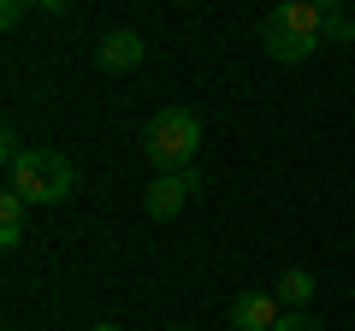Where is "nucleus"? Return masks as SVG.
<instances>
[{
    "mask_svg": "<svg viewBox=\"0 0 355 331\" xmlns=\"http://www.w3.org/2000/svg\"><path fill=\"white\" fill-rule=\"evenodd\" d=\"M272 296H279V302H291V307H302V302H314V278H308L302 267H291L279 284H272Z\"/></svg>",
    "mask_w": 355,
    "mask_h": 331,
    "instance_id": "8",
    "label": "nucleus"
},
{
    "mask_svg": "<svg viewBox=\"0 0 355 331\" xmlns=\"http://www.w3.org/2000/svg\"><path fill=\"white\" fill-rule=\"evenodd\" d=\"M142 148H148V160L160 172H190L196 148H202V118H196V107H160L148 118V130H142Z\"/></svg>",
    "mask_w": 355,
    "mask_h": 331,
    "instance_id": "3",
    "label": "nucleus"
},
{
    "mask_svg": "<svg viewBox=\"0 0 355 331\" xmlns=\"http://www.w3.org/2000/svg\"><path fill=\"white\" fill-rule=\"evenodd\" d=\"M95 65H101V71H130V65H142V36L137 30H107L101 48H95Z\"/></svg>",
    "mask_w": 355,
    "mask_h": 331,
    "instance_id": "6",
    "label": "nucleus"
},
{
    "mask_svg": "<svg viewBox=\"0 0 355 331\" xmlns=\"http://www.w3.org/2000/svg\"><path fill=\"white\" fill-rule=\"evenodd\" d=\"M89 331H119V325H89Z\"/></svg>",
    "mask_w": 355,
    "mask_h": 331,
    "instance_id": "11",
    "label": "nucleus"
},
{
    "mask_svg": "<svg viewBox=\"0 0 355 331\" xmlns=\"http://www.w3.org/2000/svg\"><path fill=\"white\" fill-rule=\"evenodd\" d=\"M190 190H196V172H160L148 184V195H142V207H148V219H178Z\"/></svg>",
    "mask_w": 355,
    "mask_h": 331,
    "instance_id": "4",
    "label": "nucleus"
},
{
    "mask_svg": "<svg viewBox=\"0 0 355 331\" xmlns=\"http://www.w3.org/2000/svg\"><path fill=\"white\" fill-rule=\"evenodd\" d=\"M279 319H284V307H279V296H266V290H243L231 302V325L237 331H272Z\"/></svg>",
    "mask_w": 355,
    "mask_h": 331,
    "instance_id": "5",
    "label": "nucleus"
},
{
    "mask_svg": "<svg viewBox=\"0 0 355 331\" xmlns=\"http://www.w3.org/2000/svg\"><path fill=\"white\" fill-rule=\"evenodd\" d=\"M6 178H12V190L24 195L30 207H60L65 195L77 190V166H71V154H60V148H24V160H18Z\"/></svg>",
    "mask_w": 355,
    "mask_h": 331,
    "instance_id": "2",
    "label": "nucleus"
},
{
    "mask_svg": "<svg viewBox=\"0 0 355 331\" xmlns=\"http://www.w3.org/2000/svg\"><path fill=\"white\" fill-rule=\"evenodd\" d=\"M172 331H184V325H172Z\"/></svg>",
    "mask_w": 355,
    "mask_h": 331,
    "instance_id": "12",
    "label": "nucleus"
},
{
    "mask_svg": "<svg viewBox=\"0 0 355 331\" xmlns=\"http://www.w3.org/2000/svg\"><path fill=\"white\" fill-rule=\"evenodd\" d=\"M24 195L18 190H6L0 195V242H6V249H18V242H24Z\"/></svg>",
    "mask_w": 355,
    "mask_h": 331,
    "instance_id": "7",
    "label": "nucleus"
},
{
    "mask_svg": "<svg viewBox=\"0 0 355 331\" xmlns=\"http://www.w3.org/2000/svg\"><path fill=\"white\" fill-rule=\"evenodd\" d=\"M261 42H266V53L279 65H302L308 53L326 42V0H284V6H272L266 12V24H261Z\"/></svg>",
    "mask_w": 355,
    "mask_h": 331,
    "instance_id": "1",
    "label": "nucleus"
},
{
    "mask_svg": "<svg viewBox=\"0 0 355 331\" xmlns=\"http://www.w3.org/2000/svg\"><path fill=\"white\" fill-rule=\"evenodd\" d=\"M326 36H331V42H349V36H355L349 12H331V6H326Z\"/></svg>",
    "mask_w": 355,
    "mask_h": 331,
    "instance_id": "9",
    "label": "nucleus"
},
{
    "mask_svg": "<svg viewBox=\"0 0 355 331\" xmlns=\"http://www.w3.org/2000/svg\"><path fill=\"white\" fill-rule=\"evenodd\" d=\"M272 331H326V325H320L314 314H284V319H279Z\"/></svg>",
    "mask_w": 355,
    "mask_h": 331,
    "instance_id": "10",
    "label": "nucleus"
}]
</instances>
